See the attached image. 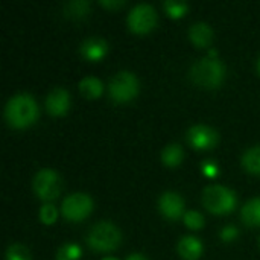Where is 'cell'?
Returning <instances> with one entry per match:
<instances>
[{
	"label": "cell",
	"instance_id": "30bf717a",
	"mask_svg": "<svg viewBox=\"0 0 260 260\" xmlns=\"http://www.w3.org/2000/svg\"><path fill=\"white\" fill-rule=\"evenodd\" d=\"M158 210L165 218L177 221L184 216V200L177 192H165L158 198Z\"/></svg>",
	"mask_w": 260,
	"mask_h": 260
},
{
	"label": "cell",
	"instance_id": "7402d4cb",
	"mask_svg": "<svg viewBox=\"0 0 260 260\" xmlns=\"http://www.w3.org/2000/svg\"><path fill=\"white\" fill-rule=\"evenodd\" d=\"M6 260H30V254L24 245L12 244L6 250Z\"/></svg>",
	"mask_w": 260,
	"mask_h": 260
},
{
	"label": "cell",
	"instance_id": "ffe728a7",
	"mask_svg": "<svg viewBox=\"0 0 260 260\" xmlns=\"http://www.w3.org/2000/svg\"><path fill=\"white\" fill-rule=\"evenodd\" d=\"M81 257V248L76 244H64L56 251V260H79Z\"/></svg>",
	"mask_w": 260,
	"mask_h": 260
},
{
	"label": "cell",
	"instance_id": "ac0fdd59",
	"mask_svg": "<svg viewBox=\"0 0 260 260\" xmlns=\"http://www.w3.org/2000/svg\"><path fill=\"white\" fill-rule=\"evenodd\" d=\"M183 155H184V152H183L181 145L171 143L161 151V161L169 168H175L183 161Z\"/></svg>",
	"mask_w": 260,
	"mask_h": 260
},
{
	"label": "cell",
	"instance_id": "4316f807",
	"mask_svg": "<svg viewBox=\"0 0 260 260\" xmlns=\"http://www.w3.org/2000/svg\"><path fill=\"white\" fill-rule=\"evenodd\" d=\"M203 169H204V174L207 177H216L218 175V168L213 163H210V161L203 163Z\"/></svg>",
	"mask_w": 260,
	"mask_h": 260
},
{
	"label": "cell",
	"instance_id": "44dd1931",
	"mask_svg": "<svg viewBox=\"0 0 260 260\" xmlns=\"http://www.w3.org/2000/svg\"><path fill=\"white\" fill-rule=\"evenodd\" d=\"M163 8L171 18H180L187 12V3L177 2V0H166L163 3Z\"/></svg>",
	"mask_w": 260,
	"mask_h": 260
},
{
	"label": "cell",
	"instance_id": "f546056e",
	"mask_svg": "<svg viewBox=\"0 0 260 260\" xmlns=\"http://www.w3.org/2000/svg\"><path fill=\"white\" fill-rule=\"evenodd\" d=\"M101 260H119V259H116V257H111V256H107V257H104V259H101Z\"/></svg>",
	"mask_w": 260,
	"mask_h": 260
},
{
	"label": "cell",
	"instance_id": "7a4b0ae2",
	"mask_svg": "<svg viewBox=\"0 0 260 260\" xmlns=\"http://www.w3.org/2000/svg\"><path fill=\"white\" fill-rule=\"evenodd\" d=\"M225 78V67L219 58H201L190 67V79L201 88H216Z\"/></svg>",
	"mask_w": 260,
	"mask_h": 260
},
{
	"label": "cell",
	"instance_id": "9a60e30c",
	"mask_svg": "<svg viewBox=\"0 0 260 260\" xmlns=\"http://www.w3.org/2000/svg\"><path fill=\"white\" fill-rule=\"evenodd\" d=\"M242 221L247 225H260V198L250 200L241 210Z\"/></svg>",
	"mask_w": 260,
	"mask_h": 260
},
{
	"label": "cell",
	"instance_id": "83f0119b",
	"mask_svg": "<svg viewBox=\"0 0 260 260\" xmlns=\"http://www.w3.org/2000/svg\"><path fill=\"white\" fill-rule=\"evenodd\" d=\"M125 260H148L143 254H140V253H133V254H129L128 257Z\"/></svg>",
	"mask_w": 260,
	"mask_h": 260
},
{
	"label": "cell",
	"instance_id": "ba28073f",
	"mask_svg": "<svg viewBox=\"0 0 260 260\" xmlns=\"http://www.w3.org/2000/svg\"><path fill=\"white\" fill-rule=\"evenodd\" d=\"M128 27L134 34H148L151 32L157 24V12L155 9L148 3L136 5L126 18Z\"/></svg>",
	"mask_w": 260,
	"mask_h": 260
},
{
	"label": "cell",
	"instance_id": "5b68a950",
	"mask_svg": "<svg viewBox=\"0 0 260 260\" xmlns=\"http://www.w3.org/2000/svg\"><path fill=\"white\" fill-rule=\"evenodd\" d=\"M139 93V81L134 73L122 70L116 73L108 82V94L111 101L117 104H125L133 101Z\"/></svg>",
	"mask_w": 260,
	"mask_h": 260
},
{
	"label": "cell",
	"instance_id": "7c38bea8",
	"mask_svg": "<svg viewBox=\"0 0 260 260\" xmlns=\"http://www.w3.org/2000/svg\"><path fill=\"white\" fill-rule=\"evenodd\" d=\"M107 50H108L107 43L99 37H90L84 40L81 44V53L88 61H99L101 58L105 56Z\"/></svg>",
	"mask_w": 260,
	"mask_h": 260
},
{
	"label": "cell",
	"instance_id": "4fadbf2b",
	"mask_svg": "<svg viewBox=\"0 0 260 260\" xmlns=\"http://www.w3.org/2000/svg\"><path fill=\"white\" fill-rule=\"evenodd\" d=\"M178 253L184 260H197L203 254V244L195 236H184L178 242Z\"/></svg>",
	"mask_w": 260,
	"mask_h": 260
},
{
	"label": "cell",
	"instance_id": "cb8c5ba5",
	"mask_svg": "<svg viewBox=\"0 0 260 260\" xmlns=\"http://www.w3.org/2000/svg\"><path fill=\"white\" fill-rule=\"evenodd\" d=\"M40 219L43 224L49 225V224H53L56 221V216H58V212L56 209L52 206V204H44L41 209H40V213H38Z\"/></svg>",
	"mask_w": 260,
	"mask_h": 260
},
{
	"label": "cell",
	"instance_id": "d6986e66",
	"mask_svg": "<svg viewBox=\"0 0 260 260\" xmlns=\"http://www.w3.org/2000/svg\"><path fill=\"white\" fill-rule=\"evenodd\" d=\"M88 8H90L88 2H82V0L69 2L64 5V14L72 18H82L84 15L88 14Z\"/></svg>",
	"mask_w": 260,
	"mask_h": 260
},
{
	"label": "cell",
	"instance_id": "9c48e42d",
	"mask_svg": "<svg viewBox=\"0 0 260 260\" xmlns=\"http://www.w3.org/2000/svg\"><path fill=\"white\" fill-rule=\"evenodd\" d=\"M186 139L193 149L207 151V149H212L216 146L219 136L213 128H210L207 125H195L187 131Z\"/></svg>",
	"mask_w": 260,
	"mask_h": 260
},
{
	"label": "cell",
	"instance_id": "f1b7e54d",
	"mask_svg": "<svg viewBox=\"0 0 260 260\" xmlns=\"http://www.w3.org/2000/svg\"><path fill=\"white\" fill-rule=\"evenodd\" d=\"M256 69H257V73L260 75V56L259 59H257V64H256Z\"/></svg>",
	"mask_w": 260,
	"mask_h": 260
},
{
	"label": "cell",
	"instance_id": "3957f363",
	"mask_svg": "<svg viewBox=\"0 0 260 260\" xmlns=\"http://www.w3.org/2000/svg\"><path fill=\"white\" fill-rule=\"evenodd\" d=\"M122 239L120 230L111 224V222H98L94 224L85 238L87 245L93 250V251H99V253H107V251H113L119 247Z\"/></svg>",
	"mask_w": 260,
	"mask_h": 260
},
{
	"label": "cell",
	"instance_id": "52a82bcc",
	"mask_svg": "<svg viewBox=\"0 0 260 260\" xmlns=\"http://www.w3.org/2000/svg\"><path fill=\"white\" fill-rule=\"evenodd\" d=\"M93 209L91 198L85 193H72L61 203V215L70 222H79L85 219Z\"/></svg>",
	"mask_w": 260,
	"mask_h": 260
},
{
	"label": "cell",
	"instance_id": "8fae6325",
	"mask_svg": "<svg viewBox=\"0 0 260 260\" xmlns=\"http://www.w3.org/2000/svg\"><path fill=\"white\" fill-rule=\"evenodd\" d=\"M46 110L52 116H64L70 107V96L64 88H53L46 96Z\"/></svg>",
	"mask_w": 260,
	"mask_h": 260
},
{
	"label": "cell",
	"instance_id": "277c9868",
	"mask_svg": "<svg viewBox=\"0 0 260 260\" xmlns=\"http://www.w3.org/2000/svg\"><path fill=\"white\" fill-rule=\"evenodd\" d=\"M203 204L210 213L227 215L236 207V195L224 186L210 184L203 190Z\"/></svg>",
	"mask_w": 260,
	"mask_h": 260
},
{
	"label": "cell",
	"instance_id": "e0dca14e",
	"mask_svg": "<svg viewBox=\"0 0 260 260\" xmlns=\"http://www.w3.org/2000/svg\"><path fill=\"white\" fill-rule=\"evenodd\" d=\"M242 166L247 172L260 175V145L251 146L242 155Z\"/></svg>",
	"mask_w": 260,
	"mask_h": 260
},
{
	"label": "cell",
	"instance_id": "8992f818",
	"mask_svg": "<svg viewBox=\"0 0 260 260\" xmlns=\"http://www.w3.org/2000/svg\"><path fill=\"white\" fill-rule=\"evenodd\" d=\"M32 187L35 195L43 200V201H52L59 195L61 190V183H59V175L53 169H40L32 181Z\"/></svg>",
	"mask_w": 260,
	"mask_h": 260
},
{
	"label": "cell",
	"instance_id": "2e32d148",
	"mask_svg": "<svg viewBox=\"0 0 260 260\" xmlns=\"http://www.w3.org/2000/svg\"><path fill=\"white\" fill-rule=\"evenodd\" d=\"M104 85L98 78L93 76H87L84 79H81L79 82V91L82 93V96H85L87 99H96L102 94Z\"/></svg>",
	"mask_w": 260,
	"mask_h": 260
},
{
	"label": "cell",
	"instance_id": "5bb4252c",
	"mask_svg": "<svg viewBox=\"0 0 260 260\" xmlns=\"http://www.w3.org/2000/svg\"><path fill=\"white\" fill-rule=\"evenodd\" d=\"M189 38L197 47H207L212 43L213 32L210 26L204 21H197L189 29Z\"/></svg>",
	"mask_w": 260,
	"mask_h": 260
},
{
	"label": "cell",
	"instance_id": "d4e9b609",
	"mask_svg": "<svg viewBox=\"0 0 260 260\" xmlns=\"http://www.w3.org/2000/svg\"><path fill=\"white\" fill-rule=\"evenodd\" d=\"M236 236H238V229L233 227V225L224 227V229L221 230V233H219V238H221L224 242H232Z\"/></svg>",
	"mask_w": 260,
	"mask_h": 260
},
{
	"label": "cell",
	"instance_id": "6da1fadb",
	"mask_svg": "<svg viewBox=\"0 0 260 260\" xmlns=\"http://www.w3.org/2000/svg\"><path fill=\"white\" fill-rule=\"evenodd\" d=\"M38 117V105L27 93L12 96L5 105V119L9 126L21 129L32 125Z\"/></svg>",
	"mask_w": 260,
	"mask_h": 260
},
{
	"label": "cell",
	"instance_id": "603a6c76",
	"mask_svg": "<svg viewBox=\"0 0 260 260\" xmlns=\"http://www.w3.org/2000/svg\"><path fill=\"white\" fill-rule=\"evenodd\" d=\"M183 221L186 224V227H189L190 230H200L204 227V216L200 212L195 210H189L184 213Z\"/></svg>",
	"mask_w": 260,
	"mask_h": 260
},
{
	"label": "cell",
	"instance_id": "484cf974",
	"mask_svg": "<svg viewBox=\"0 0 260 260\" xmlns=\"http://www.w3.org/2000/svg\"><path fill=\"white\" fill-rule=\"evenodd\" d=\"M104 8H107V9H117V8H122L123 5H125V2L123 0H110V2H107V0H102V2H99Z\"/></svg>",
	"mask_w": 260,
	"mask_h": 260
}]
</instances>
